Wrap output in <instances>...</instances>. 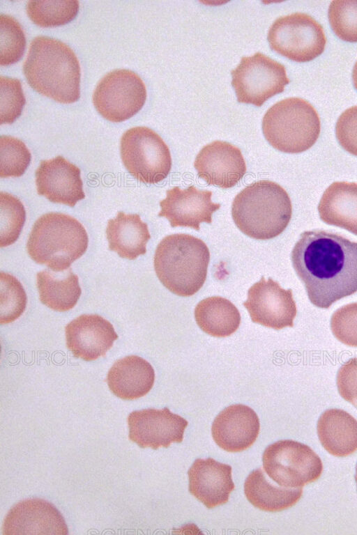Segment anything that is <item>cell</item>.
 <instances>
[{
	"instance_id": "obj_37",
	"label": "cell",
	"mask_w": 357,
	"mask_h": 535,
	"mask_svg": "<svg viewBox=\"0 0 357 535\" xmlns=\"http://www.w3.org/2000/svg\"><path fill=\"white\" fill-rule=\"evenodd\" d=\"M337 387L340 396L357 409V357L340 367L337 374Z\"/></svg>"
},
{
	"instance_id": "obj_23",
	"label": "cell",
	"mask_w": 357,
	"mask_h": 535,
	"mask_svg": "<svg viewBox=\"0 0 357 535\" xmlns=\"http://www.w3.org/2000/svg\"><path fill=\"white\" fill-rule=\"evenodd\" d=\"M320 219L357 235V184L334 182L324 192L318 206Z\"/></svg>"
},
{
	"instance_id": "obj_3",
	"label": "cell",
	"mask_w": 357,
	"mask_h": 535,
	"mask_svg": "<svg viewBox=\"0 0 357 535\" xmlns=\"http://www.w3.org/2000/svg\"><path fill=\"white\" fill-rule=\"evenodd\" d=\"M291 213L287 192L276 183L266 180L244 188L235 196L231 206L236 226L246 235L257 240H269L282 233Z\"/></svg>"
},
{
	"instance_id": "obj_20",
	"label": "cell",
	"mask_w": 357,
	"mask_h": 535,
	"mask_svg": "<svg viewBox=\"0 0 357 535\" xmlns=\"http://www.w3.org/2000/svg\"><path fill=\"white\" fill-rule=\"evenodd\" d=\"M231 472L212 458L196 459L188 472L189 492L208 509L222 505L235 488Z\"/></svg>"
},
{
	"instance_id": "obj_35",
	"label": "cell",
	"mask_w": 357,
	"mask_h": 535,
	"mask_svg": "<svg viewBox=\"0 0 357 535\" xmlns=\"http://www.w3.org/2000/svg\"><path fill=\"white\" fill-rule=\"evenodd\" d=\"M331 328L340 342L357 347V302L337 309L331 316Z\"/></svg>"
},
{
	"instance_id": "obj_2",
	"label": "cell",
	"mask_w": 357,
	"mask_h": 535,
	"mask_svg": "<svg viewBox=\"0 0 357 535\" xmlns=\"http://www.w3.org/2000/svg\"><path fill=\"white\" fill-rule=\"evenodd\" d=\"M23 71L29 86L56 102L70 104L80 97V66L73 49L47 36L35 38Z\"/></svg>"
},
{
	"instance_id": "obj_39",
	"label": "cell",
	"mask_w": 357,
	"mask_h": 535,
	"mask_svg": "<svg viewBox=\"0 0 357 535\" xmlns=\"http://www.w3.org/2000/svg\"><path fill=\"white\" fill-rule=\"evenodd\" d=\"M355 481H356V487H357V465H356V467Z\"/></svg>"
},
{
	"instance_id": "obj_17",
	"label": "cell",
	"mask_w": 357,
	"mask_h": 535,
	"mask_svg": "<svg viewBox=\"0 0 357 535\" xmlns=\"http://www.w3.org/2000/svg\"><path fill=\"white\" fill-rule=\"evenodd\" d=\"M66 346L73 355L84 361L104 357L118 339L113 325L98 314H83L67 324Z\"/></svg>"
},
{
	"instance_id": "obj_32",
	"label": "cell",
	"mask_w": 357,
	"mask_h": 535,
	"mask_svg": "<svg viewBox=\"0 0 357 535\" xmlns=\"http://www.w3.org/2000/svg\"><path fill=\"white\" fill-rule=\"evenodd\" d=\"M0 24V65L7 66L17 63L23 56L26 48V38L22 26L13 17L1 14Z\"/></svg>"
},
{
	"instance_id": "obj_26",
	"label": "cell",
	"mask_w": 357,
	"mask_h": 535,
	"mask_svg": "<svg viewBox=\"0 0 357 535\" xmlns=\"http://www.w3.org/2000/svg\"><path fill=\"white\" fill-rule=\"evenodd\" d=\"M36 286L40 302L59 312L72 309L82 293L78 277L70 269L63 273L40 271L36 274Z\"/></svg>"
},
{
	"instance_id": "obj_30",
	"label": "cell",
	"mask_w": 357,
	"mask_h": 535,
	"mask_svg": "<svg viewBox=\"0 0 357 535\" xmlns=\"http://www.w3.org/2000/svg\"><path fill=\"white\" fill-rule=\"evenodd\" d=\"M1 178L20 177L28 168L31 155L25 144L13 137L0 138Z\"/></svg>"
},
{
	"instance_id": "obj_31",
	"label": "cell",
	"mask_w": 357,
	"mask_h": 535,
	"mask_svg": "<svg viewBox=\"0 0 357 535\" xmlns=\"http://www.w3.org/2000/svg\"><path fill=\"white\" fill-rule=\"evenodd\" d=\"M26 294L20 281L14 276L1 272V324L17 320L26 306Z\"/></svg>"
},
{
	"instance_id": "obj_10",
	"label": "cell",
	"mask_w": 357,
	"mask_h": 535,
	"mask_svg": "<svg viewBox=\"0 0 357 535\" xmlns=\"http://www.w3.org/2000/svg\"><path fill=\"white\" fill-rule=\"evenodd\" d=\"M231 74L238 102L257 107L283 92L290 82L284 65L259 52L243 56Z\"/></svg>"
},
{
	"instance_id": "obj_4",
	"label": "cell",
	"mask_w": 357,
	"mask_h": 535,
	"mask_svg": "<svg viewBox=\"0 0 357 535\" xmlns=\"http://www.w3.org/2000/svg\"><path fill=\"white\" fill-rule=\"evenodd\" d=\"M210 251L206 245L195 236L177 233L164 238L153 258L156 275L174 294L188 297L204 285Z\"/></svg>"
},
{
	"instance_id": "obj_24",
	"label": "cell",
	"mask_w": 357,
	"mask_h": 535,
	"mask_svg": "<svg viewBox=\"0 0 357 535\" xmlns=\"http://www.w3.org/2000/svg\"><path fill=\"white\" fill-rule=\"evenodd\" d=\"M106 235L109 249L121 258L134 260L146 252L151 238L148 226L137 214L119 212L107 222Z\"/></svg>"
},
{
	"instance_id": "obj_8",
	"label": "cell",
	"mask_w": 357,
	"mask_h": 535,
	"mask_svg": "<svg viewBox=\"0 0 357 535\" xmlns=\"http://www.w3.org/2000/svg\"><path fill=\"white\" fill-rule=\"evenodd\" d=\"M262 461L267 476L285 488H302L318 479L323 470L321 460L309 446L291 440L268 446Z\"/></svg>"
},
{
	"instance_id": "obj_7",
	"label": "cell",
	"mask_w": 357,
	"mask_h": 535,
	"mask_svg": "<svg viewBox=\"0 0 357 535\" xmlns=\"http://www.w3.org/2000/svg\"><path fill=\"white\" fill-rule=\"evenodd\" d=\"M120 153L130 174L144 183H158L170 172L172 157L167 145L147 127L126 131L121 139Z\"/></svg>"
},
{
	"instance_id": "obj_38",
	"label": "cell",
	"mask_w": 357,
	"mask_h": 535,
	"mask_svg": "<svg viewBox=\"0 0 357 535\" xmlns=\"http://www.w3.org/2000/svg\"><path fill=\"white\" fill-rule=\"evenodd\" d=\"M352 81L355 88L357 90V61L356 62L353 68Z\"/></svg>"
},
{
	"instance_id": "obj_14",
	"label": "cell",
	"mask_w": 357,
	"mask_h": 535,
	"mask_svg": "<svg viewBox=\"0 0 357 535\" xmlns=\"http://www.w3.org/2000/svg\"><path fill=\"white\" fill-rule=\"evenodd\" d=\"M3 535L68 534L65 520L57 509L39 498L19 502L8 512L2 527Z\"/></svg>"
},
{
	"instance_id": "obj_36",
	"label": "cell",
	"mask_w": 357,
	"mask_h": 535,
	"mask_svg": "<svg viewBox=\"0 0 357 535\" xmlns=\"http://www.w3.org/2000/svg\"><path fill=\"white\" fill-rule=\"evenodd\" d=\"M335 134L340 146L357 156V106L346 109L338 118Z\"/></svg>"
},
{
	"instance_id": "obj_15",
	"label": "cell",
	"mask_w": 357,
	"mask_h": 535,
	"mask_svg": "<svg viewBox=\"0 0 357 535\" xmlns=\"http://www.w3.org/2000/svg\"><path fill=\"white\" fill-rule=\"evenodd\" d=\"M194 166L198 176L210 185L227 189L236 185L246 172L241 150L229 142L215 141L204 146Z\"/></svg>"
},
{
	"instance_id": "obj_34",
	"label": "cell",
	"mask_w": 357,
	"mask_h": 535,
	"mask_svg": "<svg viewBox=\"0 0 357 535\" xmlns=\"http://www.w3.org/2000/svg\"><path fill=\"white\" fill-rule=\"evenodd\" d=\"M1 124H11L22 114L26 103L20 81L1 77Z\"/></svg>"
},
{
	"instance_id": "obj_6",
	"label": "cell",
	"mask_w": 357,
	"mask_h": 535,
	"mask_svg": "<svg viewBox=\"0 0 357 535\" xmlns=\"http://www.w3.org/2000/svg\"><path fill=\"white\" fill-rule=\"evenodd\" d=\"M321 130L319 115L314 107L300 98H288L270 107L262 119L266 141L275 149L299 153L311 148Z\"/></svg>"
},
{
	"instance_id": "obj_5",
	"label": "cell",
	"mask_w": 357,
	"mask_h": 535,
	"mask_svg": "<svg viewBox=\"0 0 357 535\" xmlns=\"http://www.w3.org/2000/svg\"><path fill=\"white\" fill-rule=\"evenodd\" d=\"M88 235L75 218L49 212L40 217L29 234L26 251L32 260L53 272H63L86 251Z\"/></svg>"
},
{
	"instance_id": "obj_13",
	"label": "cell",
	"mask_w": 357,
	"mask_h": 535,
	"mask_svg": "<svg viewBox=\"0 0 357 535\" xmlns=\"http://www.w3.org/2000/svg\"><path fill=\"white\" fill-rule=\"evenodd\" d=\"M129 439L141 448L158 449L181 442L188 421L168 408L135 410L127 418Z\"/></svg>"
},
{
	"instance_id": "obj_16",
	"label": "cell",
	"mask_w": 357,
	"mask_h": 535,
	"mask_svg": "<svg viewBox=\"0 0 357 535\" xmlns=\"http://www.w3.org/2000/svg\"><path fill=\"white\" fill-rule=\"evenodd\" d=\"M211 196L212 192L199 190L194 186L186 189L174 187L167 190L166 198L160 202L158 216L167 218L172 227L199 231V224H211L213 213L220 208V204L212 202Z\"/></svg>"
},
{
	"instance_id": "obj_18",
	"label": "cell",
	"mask_w": 357,
	"mask_h": 535,
	"mask_svg": "<svg viewBox=\"0 0 357 535\" xmlns=\"http://www.w3.org/2000/svg\"><path fill=\"white\" fill-rule=\"evenodd\" d=\"M80 173L61 155L42 160L35 173L37 192L51 202L74 207L85 198Z\"/></svg>"
},
{
	"instance_id": "obj_11",
	"label": "cell",
	"mask_w": 357,
	"mask_h": 535,
	"mask_svg": "<svg viewBox=\"0 0 357 535\" xmlns=\"http://www.w3.org/2000/svg\"><path fill=\"white\" fill-rule=\"evenodd\" d=\"M146 99L140 77L127 69L114 70L105 75L93 94L96 111L106 120L120 123L138 113Z\"/></svg>"
},
{
	"instance_id": "obj_19",
	"label": "cell",
	"mask_w": 357,
	"mask_h": 535,
	"mask_svg": "<svg viewBox=\"0 0 357 535\" xmlns=\"http://www.w3.org/2000/svg\"><path fill=\"white\" fill-rule=\"evenodd\" d=\"M259 419L250 407L235 404L215 418L211 434L215 443L228 452L243 451L251 447L259 433Z\"/></svg>"
},
{
	"instance_id": "obj_9",
	"label": "cell",
	"mask_w": 357,
	"mask_h": 535,
	"mask_svg": "<svg viewBox=\"0 0 357 535\" xmlns=\"http://www.w3.org/2000/svg\"><path fill=\"white\" fill-rule=\"evenodd\" d=\"M267 40L272 50L296 62L314 59L326 44L321 25L303 13L278 17L271 26Z\"/></svg>"
},
{
	"instance_id": "obj_27",
	"label": "cell",
	"mask_w": 357,
	"mask_h": 535,
	"mask_svg": "<svg viewBox=\"0 0 357 535\" xmlns=\"http://www.w3.org/2000/svg\"><path fill=\"white\" fill-rule=\"evenodd\" d=\"M195 318L202 331L215 337L230 336L241 323L237 308L229 300L219 296L199 302L195 309Z\"/></svg>"
},
{
	"instance_id": "obj_22",
	"label": "cell",
	"mask_w": 357,
	"mask_h": 535,
	"mask_svg": "<svg viewBox=\"0 0 357 535\" xmlns=\"http://www.w3.org/2000/svg\"><path fill=\"white\" fill-rule=\"evenodd\" d=\"M317 434L324 448L337 457H344L357 450V420L337 408L324 411L317 421Z\"/></svg>"
},
{
	"instance_id": "obj_12",
	"label": "cell",
	"mask_w": 357,
	"mask_h": 535,
	"mask_svg": "<svg viewBox=\"0 0 357 535\" xmlns=\"http://www.w3.org/2000/svg\"><path fill=\"white\" fill-rule=\"evenodd\" d=\"M243 305L255 323L277 330L294 326L297 309L292 290L281 288L271 278L262 277L253 284Z\"/></svg>"
},
{
	"instance_id": "obj_28",
	"label": "cell",
	"mask_w": 357,
	"mask_h": 535,
	"mask_svg": "<svg viewBox=\"0 0 357 535\" xmlns=\"http://www.w3.org/2000/svg\"><path fill=\"white\" fill-rule=\"evenodd\" d=\"M79 8L78 1H29L26 10L28 17L40 27H55L73 20Z\"/></svg>"
},
{
	"instance_id": "obj_1",
	"label": "cell",
	"mask_w": 357,
	"mask_h": 535,
	"mask_svg": "<svg viewBox=\"0 0 357 535\" xmlns=\"http://www.w3.org/2000/svg\"><path fill=\"white\" fill-rule=\"evenodd\" d=\"M291 258L309 300L319 308L357 291V242L326 231H304Z\"/></svg>"
},
{
	"instance_id": "obj_33",
	"label": "cell",
	"mask_w": 357,
	"mask_h": 535,
	"mask_svg": "<svg viewBox=\"0 0 357 535\" xmlns=\"http://www.w3.org/2000/svg\"><path fill=\"white\" fill-rule=\"evenodd\" d=\"M328 15L331 27L339 38L357 42V0L333 1Z\"/></svg>"
},
{
	"instance_id": "obj_25",
	"label": "cell",
	"mask_w": 357,
	"mask_h": 535,
	"mask_svg": "<svg viewBox=\"0 0 357 535\" xmlns=\"http://www.w3.org/2000/svg\"><path fill=\"white\" fill-rule=\"evenodd\" d=\"M244 493L255 507L264 511L277 512L294 506L301 497L303 489L273 485L260 467L252 471L245 479Z\"/></svg>"
},
{
	"instance_id": "obj_21",
	"label": "cell",
	"mask_w": 357,
	"mask_h": 535,
	"mask_svg": "<svg viewBox=\"0 0 357 535\" xmlns=\"http://www.w3.org/2000/svg\"><path fill=\"white\" fill-rule=\"evenodd\" d=\"M154 369L141 357L129 355L116 361L108 371L107 382L111 391L123 400L145 396L153 387Z\"/></svg>"
},
{
	"instance_id": "obj_29",
	"label": "cell",
	"mask_w": 357,
	"mask_h": 535,
	"mask_svg": "<svg viewBox=\"0 0 357 535\" xmlns=\"http://www.w3.org/2000/svg\"><path fill=\"white\" fill-rule=\"evenodd\" d=\"M1 247L13 244L19 238L26 219L24 205L17 197L1 192Z\"/></svg>"
}]
</instances>
